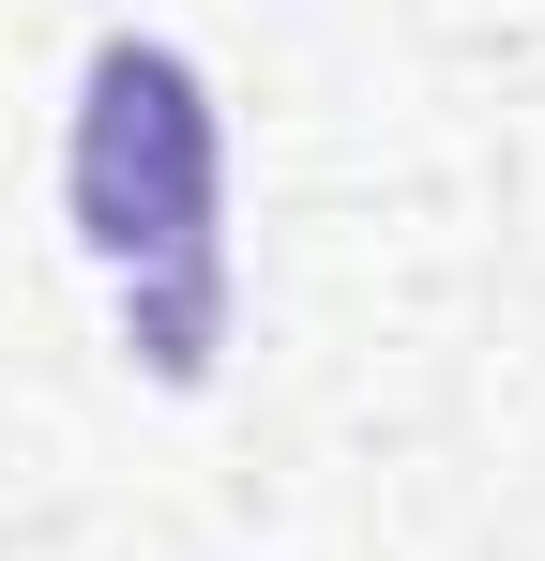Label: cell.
I'll list each match as a JSON object with an SVG mask.
<instances>
[{
    "label": "cell",
    "instance_id": "cell-1",
    "mask_svg": "<svg viewBox=\"0 0 545 561\" xmlns=\"http://www.w3.org/2000/svg\"><path fill=\"white\" fill-rule=\"evenodd\" d=\"M61 213H77V259L106 274L121 365L197 394L228 365V106L182 46L152 31L91 46L61 122Z\"/></svg>",
    "mask_w": 545,
    "mask_h": 561
}]
</instances>
